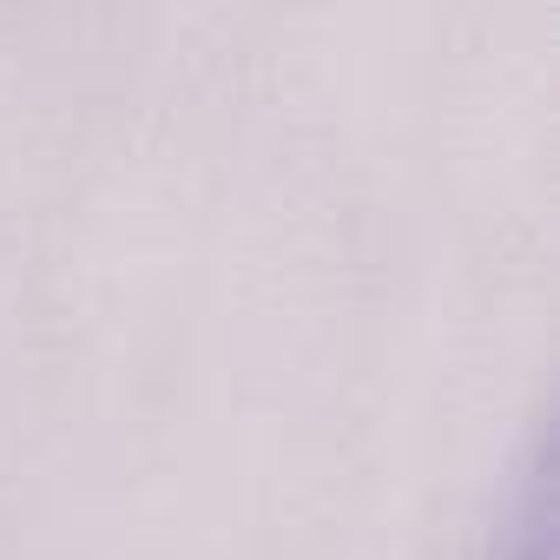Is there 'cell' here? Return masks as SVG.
Masks as SVG:
<instances>
[{
    "mask_svg": "<svg viewBox=\"0 0 560 560\" xmlns=\"http://www.w3.org/2000/svg\"><path fill=\"white\" fill-rule=\"evenodd\" d=\"M501 560H547V488H527V514L514 527V540L501 547Z\"/></svg>",
    "mask_w": 560,
    "mask_h": 560,
    "instance_id": "obj_1",
    "label": "cell"
}]
</instances>
